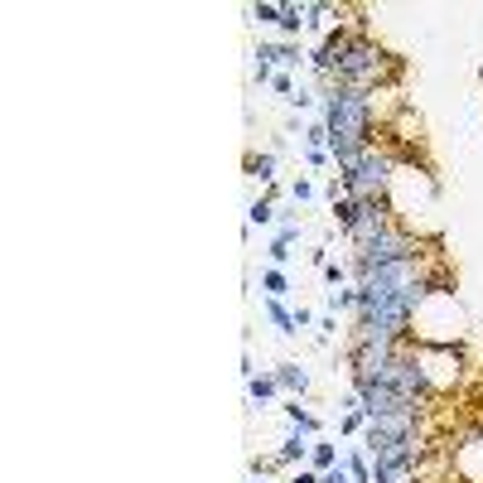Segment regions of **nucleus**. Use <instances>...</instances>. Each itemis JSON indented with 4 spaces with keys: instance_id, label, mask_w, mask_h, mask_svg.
Instances as JSON below:
<instances>
[{
    "instance_id": "nucleus-1",
    "label": "nucleus",
    "mask_w": 483,
    "mask_h": 483,
    "mask_svg": "<svg viewBox=\"0 0 483 483\" xmlns=\"http://www.w3.org/2000/svg\"><path fill=\"white\" fill-rule=\"evenodd\" d=\"M324 126H329V150L338 170H348L368 150V97L353 88H334L324 101Z\"/></svg>"
},
{
    "instance_id": "nucleus-2",
    "label": "nucleus",
    "mask_w": 483,
    "mask_h": 483,
    "mask_svg": "<svg viewBox=\"0 0 483 483\" xmlns=\"http://www.w3.org/2000/svg\"><path fill=\"white\" fill-rule=\"evenodd\" d=\"M382 73H386V54H382V49H377L373 39H348L329 78H338V88L368 92V88H377V83H382Z\"/></svg>"
},
{
    "instance_id": "nucleus-3",
    "label": "nucleus",
    "mask_w": 483,
    "mask_h": 483,
    "mask_svg": "<svg viewBox=\"0 0 483 483\" xmlns=\"http://www.w3.org/2000/svg\"><path fill=\"white\" fill-rule=\"evenodd\" d=\"M386 179H391V160H386V155H377V150H363V155L343 170L348 198H358V203H382Z\"/></svg>"
},
{
    "instance_id": "nucleus-4",
    "label": "nucleus",
    "mask_w": 483,
    "mask_h": 483,
    "mask_svg": "<svg viewBox=\"0 0 483 483\" xmlns=\"http://www.w3.org/2000/svg\"><path fill=\"white\" fill-rule=\"evenodd\" d=\"M396 261H416V242H411L406 232L386 227L382 237H373V242L363 247V256H358V276H363V271H377V266H396Z\"/></svg>"
},
{
    "instance_id": "nucleus-5",
    "label": "nucleus",
    "mask_w": 483,
    "mask_h": 483,
    "mask_svg": "<svg viewBox=\"0 0 483 483\" xmlns=\"http://www.w3.org/2000/svg\"><path fill=\"white\" fill-rule=\"evenodd\" d=\"M386 227V213H382V203H358V222H353V237H358V247H368L373 237H382Z\"/></svg>"
},
{
    "instance_id": "nucleus-6",
    "label": "nucleus",
    "mask_w": 483,
    "mask_h": 483,
    "mask_svg": "<svg viewBox=\"0 0 483 483\" xmlns=\"http://www.w3.org/2000/svg\"><path fill=\"white\" fill-rule=\"evenodd\" d=\"M276 386H286V391H295V396H300V391L309 386V377H304L295 363H286V368H276Z\"/></svg>"
},
{
    "instance_id": "nucleus-7",
    "label": "nucleus",
    "mask_w": 483,
    "mask_h": 483,
    "mask_svg": "<svg viewBox=\"0 0 483 483\" xmlns=\"http://www.w3.org/2000/svg\"><path fill=\"white\" fill-rule=\"evenodd\" d=\"M256 58H261L266 68H271V63H300L290 44H261V54H256Z\"/></svg>"
},
{
    "instance_id": "nucleus-8",
    "label": "nucleus",
    "mask_w": 483,
    "mask_h": 483,
    "mask_svg": "<svg viewBox=\"0 0 483 483\" xmlns=\"http://www.w3.org/2000/svg\"><path fill=\"white\" fill-rule=\"evenodd\" d=\"M266 314H271V324H276L281 334H295V329H300V324H295V314H290L281 300H266Z\"/></svg>"
},
{
    "instance_id": "nucleus-9",
    "label": "nucleus",
    "mask_w": 483,
    "mask_h": 483,
    "mask_svg": "<svg viewBox=\"0 0 483 483\" xmlns=\"http://www.w3.org/2000/svg\"><path fill=\"white\" fill-rule=\"evenodd\" d=\"M261 290H266V300H286V295H290L286 276H281V266H271V271L261 276Z\"/></svg>"
},
{
    "instance_id": "nucleus-10",
    "label": "nucleus",
    "mask_w": 483,
    "mask_h": 483,
    "mask_svg": "<svg viewBox=\"0 0 483 483\" xmlns=\"http://www.w3.org/2000/svg\"><path fill=\"white\" fill-rule=\"evenodd\" d=\"M304 450H314V445H304V440L295 435V440H286V445L276 450V464H290V459H304Z\"/></svg>"
},
{
    "instance_id": "nucleus-11",
    "label": "nucleus",
    "mask_w": 483,
    "mask_h": 483,
    "mask_svg": "<svg viewBox=\"0 0 483 483\" xmlns=\"http://www.w3.org/2000/svg\"><path fill=\"white\" fill-rule=\"evenodd\" d=\"M334 213H338V222L353 232V222H358V198H334Z\"/></svg>"
},
{
    "instance_id": "nucleus-12",
    "label": "nucleus",
    "mask_w": 483,
    "mask_h": 483,
    "mask_svg": "<svg viewBox=\"0 0 483 483\" xmlns=\"http://www.w3.org/2000/svg\"><path fill=\"white\" fill-rule=\"evenodd\" d=\"M286 411H290V420H295V430H304V435H314V430H319V420H314L309 411H300V401L286 406Z\"/></svg>"
},
{
    "instance_id": "nucleus-13",
    "label": "nucleus",
    "mask_w": 483,
    "mask_h": 483,
    "mask_svg": "<svg viewBox=\"0 0 483 483\" xmlns=\"http://www.w3.org/2000/svg\"><path fill=\"white\" fill-rule=\"evenodd\" d=\"M276 396V373L271 377H252V401H271Z\"/></svg>"
},
{
    "instance_id": "nucleus-14",
    "label": "nucleus",
    "mask_w": 483,
    "mask_h": 483,
    "mask_svg": "<svg viewBox=\"0 0 483 483\" xmlns=\"http://www.w3.org/2000/svg\"><path fill=\"white\" fill-rule=\"evenodd\" d=\"M309 459H314V469H334V464H338L334 445H314V450H309Z\"/></svg>"
},
{
    "instance_id": "nucleus-15",
    "label": "nucleus",
    "mask_w": 483,
    "mask_h": 483,
    "mask_svg": "<svg viewBox=\"0 0 483 483\" xmlns=\"http://www.w3.org/2000/svg\"><path fill=\"white\" fill-rule=\"evenodd\" d=\"M348 474H353V483H373V469L363 455H348Z\"/></svg>"
},
{
    "instance_id": "nucleus-16",
    "label": "nucleus",
    "mask_w": 483,
    "mask_h": 483,
    "mask_svg": "<svg viewBox=\"0 0 483 483\" xmlns=\"http://www.w3.org/2000/svg\"><path fill=\"white\" fill-rule=\"evenodd\" d=\"M252 15H256L261 24H281V5H256Z\"/></svg>"
},
{
    "instance_id": "nucleus-17",
    "label": "nucleus",
    "mask_w": 483,
    "mask_h": 483,
    "mask_svg": "<svg viewBox=\"0 0 483 483\" xmlns=\"http://www.w3.org/2000/svg\"><path fill=\"white\" fill-rule=\"evenodd\" d=\"M271 170H276V160H271V155H256V160H252V174H261V179H271Z\"/></svg>"
},
{
    "instance_id": "nucleus-18",
    "label": "nucleus",
    "mask_w": 483,
    "mask_h": 483,
    "mask_svg": "<svg viewBox=\"0 0 483 483\" xmlns=\"http://www.w3.org/2000/svg\"><path fill=\"white\" fill-rule=\"evenodd\" d=\"M271 218H276V208H271V203H252V222H261V227H266Z\"/></svg>"
},
{
    "instance_id": "nucleus-19",
    "label": "nucleus",
    "mask_w": 483,
    "mask_h": 483,
    "mask_svg": "<svg viewBox=\"0 0 483 483\" xmlns=\"http://www.w3.org/2000/svg\"><path fill=\"white\" fill-rule=\"evenodd\" d=\"M290 193H295V198H300V203H309V198H314V189H309V184H304V179H295V184H290Z\"/></svg>"
},
{
    "instance_id": "nucleus-20",
    "label": "nucleus",
    "mask_w": 483,
    "mask_h": 483,
    "mask_svg": "<svg viewBox=\"0 0 483 483\" xmlns=\"http://www.w3.org/2000/svg\"><path fill=\"white\" fill-rule=\"evenodd\" d=\"M319 483H348V469H338V464H334V469H324V479Z\"/></svg>"
},
{
    "instance_id": "nucleus-21",
    "label": "nucleus",
    "mask_w": 483,
    "mask_h": 483,
    "mask_svg": "<svg viewBox=\"0 0 483 483\" xmlns=\"http://www.w3.org/2000/svg\"><path fill=\"white\" fill-rule=\"evenodd\" d=\"M295 483H319V479H314L309 469H300V474H295Z\"/></svg>"
}]
</instances>
